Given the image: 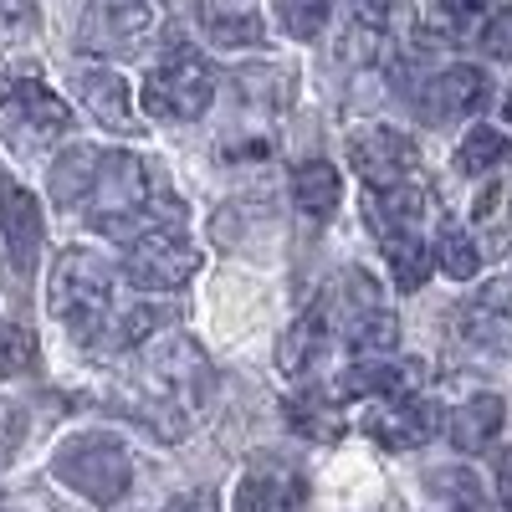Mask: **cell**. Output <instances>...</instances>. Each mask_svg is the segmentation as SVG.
<instances>
[{"label": "cell", "instance_id": "obj_29", "mask_svg": "<svg viewBox=\"0 0 512 512\" xmlns=\"http://www.w3.org/2000/svg\"><path fill=\"white\" fill-rule=\"evenodd\" d=\"M492 11V0H441V16L451 21V26H472V21H482Z\"/></svg>", "mask_w": 512, "mask_h": 512}, {"label": "cell", "instance_id": "obj_30", "mask_svg": "<svg viewBox=\"0 0 512 512\" xmlns=\"http://www.w3.org/2000/svg\"><path fill=\"white\" fill-rule=\"evenodd\" d=\"M36 26V0H0V31Z\"/></svg>", "mask_w": 512, "mask_h": 512}, {"label": "cell", "instance_id": "obj_24", "mask_svg": "<svg viewBox=\"0 0 512 512\" xmlns=\"http://www.w3.org/2000/svg\"><path fill=\"white\" fill-rule=\"evenodd\" d=\"M287 425L303 431L308 441H338L344 436V415L323 400H287Z\"/></svg>", "mask_w": 512, "mask_h": 512}, {"label": "cell", "instance_id": "obj_10", "mask_svg": "<svg viewBox=\"0 0 512 512\" xmlns=\"http://www.w3.org/2000/svg\"><path fill=\"white\" fill-rule=\"evenodd\" d=\"M364 431L384 446V451H415L441 431V410L420 395H400V400H384V410H374L364 420Z\"/></svg>", "mask_w": 512, "mask_h": 512}, {"label": "cell", "instance_id": "obj_15", "mask_svg": "<svg viewBox=\"0 0 512 512\" xmlns=\"http://www.w3.org/2000/svg\"><path fill=\"white\" fill-rule=\"evenodd\" d=\"M502 420H507V405H502V395H472L461 410H451V420H446V436H451V446L456 451H482V446H492L497 436H502Z\"/></svg>", "mask_w": 512, "mask_h": 512}, {"label": "cell", "instance_id": "obj_25", "mask_svg": "<svg viewBox=\"0 0 512 512\" xmlns=\"http://www.w3.org/2000/svg\"><path fill=\"white\" fill-rule=\"evenodd\" d=\"M272 6H277V21L292 41H318V31L333 16V0H272Z\"/></svg>", "mask_w": 512, "mask_h": 512}, {"label": "cell", "instance_id": "obj_34", "mask_svg": "<svg viewBox=\"0 0 512 512\" xmlns=\"http://www.w3.org/2000/svg\"><path fill=\"white\" fill-rule=\"evenodd\" d=\"M154 6H185V0H154Z\"/></svg>", "mask_w": 512, "mask_h": 512}, {"label": "cell", "instance_id": "obj_4", "mask_svg": "<svg viewBox=\"0 0 512 512\" xmlns=\"http://www.w3.org/2000/svg\"><path fill=\"white\" fill-rule=\"evenodd\" d=\"M210 103H216V72L195 52H169L144 77V113L159 123H195Z\"/></svg>", "mask_w": 512, "mask_h": 512}, {"label": "cell", "instance_id": "obj_11", "mask_svg": "<svg viewBox=\"0 0 512 512\" xmlns=\"http://www.w3.org/2000/svg\"><path fill=\"white\" fill-rule=\"evenodd\" d=\"M425 118L431 123H461V118H477L487 108V72L482 67H446L425 82V98H420Z\"/></svg>", "mask_w": 512, "mask_h": 512}, {"label": "cell", "instance_id": "obj_28", "mask_svg": "<svg viewBox=\"0 0 512 512\" xmlns=\"http://www.w3.org/2000/svg\"><path fill=\"white\" fill-rule=\"evenodd\" d=\"M354 16H359L369 31H390L395 16H400V0H354Z\"/></svg>", "mask_w": 512, "mask_h": 512}, {"label": "cell", "instance_id": "obj_27", "mask_svg": "<svg viewBox=\"0 0 512 512\" xmlns=\"http://www.w3.org/2000/svg\"><path fill=\"white\" fill-rule=\"evenodd\" d=\"M477 41H482V52H487V57H497V62H512V6L492 11Z\"/></svg>", "mask_w": 512, "mask_h": 512}, {"label": "cell", "instance_id": "obj_3", "mask_svg": "<svg viewBox=\"0 0 512 512\" xmlns=\"http://www.w3.org/2000/svg\"><path fill=\"white\" fill-rule=\"evenodd\" d=\"M72 128V108L47 88V82H16L11 93H0V139H6L16 154H41L67 139Z\"/></svg>", "mask_w": 512, "mask_h": 512}, {"label": "cell", "instance_id": "obj_14", "mask_svg": "<svg viewBox=\"0 0 512 512\" xmlns=\"http://www.w3.org/2000/svg\"><path fill=\"white\" fill-rule=\"evenodd\" d=\"M98 169H103V149L93 144H67L57 159H52V175H47V190L57 205H88L93 185H98Z\"/></svg>", "mask_w": 512, "mask_h": 512}, {"label": "cell", "instance_id": "obj_6", "mask_svg": "<svg viewBox=\"0 0 512 512\" xmlns=\"http://www.w3.org/2000/svg\"><path fill=\"white\" fill-rule=\"evenodd\" d=\"M195 272H200V251L180 236V226H164V231H149L139 241H128L123 277L139 292H180Z\"/></svg>", "mask_w": 512, "mask_h": 512}, {"label": "cell", "instance_id": "obj_16", "mask_svg": "<svg viewBox=\"0 0 512 512\" xmlns=\"http://www.w3.org/2000/svg\"><path fill=\"white\" fill-rule=\"evenodd\" d=\"M323 344H328V318H323L318 308H313V313H297V318L282 328V338H277V374H287V379L308 374V369L318 364Z\"/></svg>", "mask_w": 512, "mask_h": 512}, {"label": "cell", "instance_id": "obj_22", "mask_svg": "<svg viewBox=\"0 0 512 512\" xmlns=\"http://www.w3.org/2000/svg\"><path fill=\"white\" fill-rule=\"evenodd\" d=\"M205 21V36L216 41V47H262V21H256L251 11H216V6H205L200 11Z\"/></svg>", "mask_w": 512, "mask_h": 512}, {"label": "cell", "instance_id": "obj_9", "mask_svg": "<svg viewBox=\"0 0 512 512\" xmlns=\"http://www.w3.org/2000/svg\"><path fill=\"white\" fill-rule=\"evenodd\" d=\"M0 231H6L11 267L31 272L41 256V241H47V221H41V200L6 175H0Z\"/></svg>", "mask_w": 512, "mask_h": 512}, {"label": "cell", "instance_id": "obj_31", "mask_svg": "<svg viewBox=\"0 0 512 512\" xmlns=\"http://www.w3.org/2000/svg\"><path fill=\"white\" fill-rule=\"evenodd\" d=\"M164 512H221V502H216V492H185V497H175Z\"/></svg>", "mask_w": 512, "mask_h": 512}, {"label": "cell", "instance_id": "obj_18", "mask_svg": "<svg viewBox=\"0 0 512 512\" xmlns=\"http://www.w3.org/2000/svg\"><path fill=\"white\" fill-rule=\"evenodd\" d=\"M384 256H390V272H395V287H400V292L425 287V277L436 272V246H425L415 226L384 236Z\"/></svg>", "mask_w": 512, "mask_h": 512}, {"label": "cell", "instance_id": "obj_17", "mask_svg": "<svg viewBox=\"0 0 512 512\" xmlns=\"http://www.w3.org/2000/svg\"><path fill=\"white\" fill-rule=\"evenodd\" d=\"M338 200H344V180H338V169L323 164V159H308L292 169V205L303 210V216H333Z\"/></svg>", "mask_w": 512, "mask_h": 512}, {"label": "cell", "instance_id": "obj_13", "mask_svg": "<svg viewBox=\"0 0 512 512\" xmlns=\"http://www.w3.org/2000/svg\"><path fill=\"white\" fill-rule=\"evenodd\" d=\"M420 379H425V364H420V359H405V364L364 359V364L344 369V379H338V395H349V400H400V395H415Z\"/></svg>", "mask_w": 512, "mask_h": 512}, {"label": "cell", "instance_id": "obj_8", "mask_svg": "<svg viewBox=\"0 0 512 512\" xmlns=\"http://www.w3.org/2000/svg\"><path fill=\"white\" fill-rule=\"evenodd\" d=\"M308 477L292 461H256L236 482V512H303Z\"/></svg>", "mask_w": 512, "mask_h": 512}, {"label": "cell", "instance_id": "obj_1", "mask_svg": "<svg viewBox=\"0 0 512 512\" xmlns=\"http://www.w3.org/2000/svg\"><path fill=\"white\" fill-rule=\"evenodd\" d=\"M47 303H52V318L67 328V338H77V344H103V333L113 323V267L88 246L62 251L52 267Z\"/></svg>", "mask_w": 512, "mask_h": 512}, {"label": "cell", "instance_id": "obj_12", "mask_svg": "<svg viewBox=\"0 0 512 512\" xmlns=\"http://www.w3.org/2000/svg\"><path fill=\"white\" fill-rule=\"evenodd\" d=\"M77 98H82V108H88L103 128H113V134H139V123H134V93H128V82L113 67L77 72Z\"/></svg>", "mask_w": 512, "mask_h": 512}, {"label": "cell", "instance_id": "obj_21", "mask_svg": "<svg viewBox=\"0 0 512 512\" xmlns=\"http://www.w3.org/2000/svg\"><path fill=\"white\" fill-rule=\"evenodd\" d=\"M349 344H354L359 354H390V349L400 344V323H395V313H384L379 303L359 308V313L349 318Z\"/></svg>", "mask_w": 512, "mask_h": 512}, {"label": "cell", "instance_id": "obj_20", "mask_svg": "<svg viewBox=\"0 0 512 512\" xmlns=\"http://www.w3.org/2000/svg\"><path fill=\"white\" fill-rule=\"evenodd\" d=\"M431 246H436V267H441L451 282H472V277L482 272V251H477V241L466 236L461 226H441V236H436Z\"/></svg>", "mask_w": 512, "mask_h": 512}, {"label": "cell", "instance_id": "obj_7", "mask_svg": "<svg viewBox=\"0 0 512 512\" xmlns=\"http://www.w3.org/2000/svg\"><path fill=\"white\" fill-rule=\"evenodd\" d=\"M349 164H354V175H359L369 190H390V185H400V180L415 175L420 154H415V144L400 134V128H390V123H364L359 134L349 139Z\"/></svg>", "mask_w": 512, "mask_h": 512}, {"label": "cell", "instance_id": "obj_23", "mask_svg": "<svg viewBox=\"0 0 512 512\" xmlns=\"http://www.w3.org/2000/svg\"><path fill=\"white\" fill-rule=\"evenodd\" d=\"M175 318L169 308H154V303H144V308H134V313H123V318H113L108 323V333H103V344L108 349H134V344H149V338Z\"/></svg>", "mask_w": 512, "mask_h": 512}, {"label": "cell", "instance_id": "obj_2", "mask_svg": "<svg viewBox=\"0 0 512 512\" xmlns=\"http://www.w3.org/2000/svg\"><path fill=\"white\" fill-rule=\"evenodd\" d=\"M52 477L67 492L108 507V502H118L128 487H134V461H128L118 436H108V431H77V436H67L52 451Z\"/></svg>", "mask_w": 512, "mask_h": 512}, {"label": "cell", "instance_id": "obj_19", "mask_svg": "<svg viewBox=\"0 0 512 512\" xmlns=\"http://www.w3.org/2000/svg\"><path fill=\"white\" fill-rule=\"evenodd\" d=\"M507 154H512L507 134H497V128L477 123L472 134L461 139V149H456V169H461V175H492V169H497Z\"/></svg>", "mask_w": 512, "mask_h": 512}, {"label": "cell", "instance_id": "obj_32", "mask_svg": "<svg viewBox=\"0 0 512 512\" xmlns=\"http://www.w3.org/2000/svg\"><path fill=\"white\" fill-rule=\"evenodd\" d=\"M497 497H502V507L512 512V451L497 456Z\"/></svg>", "mask_w": 512, "mask_h": 512}, {"label": "cell", "instance_id": "obj_33", "mask_svg": "<svg viewBox=\"0 0 512 512\" xmlns=\"http://www.w3.org/2000/svg\"><path fill=\"white\" fill-rule=\"evenodd\" d=\"M502 118H507V123H512V93H507V98H502Z\"/></svg>", "mask_w": 512, "mask_h": 512}, {"label": "cell", "instance_id": "obj_5", "mask_svg": "<svg viewBox=\"0 0 512 512\" xmlns=\"http://www.w3.org/2000/svg\"><path fill=\"white\" fill-rule=\"evenodd\" d=\"M154 36V0H88L77 47L88 57H139Z\"/></svg>", "mask_w": 512, "mask_h": 512}, {"label": "cell", "instance_id": "obj_26", "mask_svg": "<svg viewBox=\"0 0 512 512\" xmlns=\"http://www.w3.org/2000/svg\"><path fill=\"white\" fill-rule=\"evenodd\" d=\"M36 359V344H31V333L21 323H0V384L26 374Z\"/></svg>", "mask_w": 512, "mask_h": 512}]
</instances>
